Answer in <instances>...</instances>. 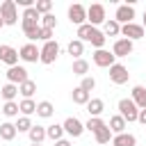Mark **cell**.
<instances>
[{
  "label": "cell",
  "mask_w": 146,
  "mask_h": 146,
  "mask_svg": "<svg viewBox=\"0 0 146 146\" xmlns=\"http://www.w3.org/2000/svg\"><path fill=\"white\" fill-rule=\"evenodd\" d=\"M94 137H96V141H98V144H110V139H112L114 135H112V130L105 125V128H100V130H98Z\"/></svg>",
  "instance_id": "32"
},
{
  "label": "cell",
  "mask_w": 146,
  "mask_h": 146,
  "mask_svg": "<svg viewBox=\"0 0 146 146\" xmlns=\"http://www.w3.org/2000/svg\"><path fill=\"white\" fill-rule=\"evenodd\" d=\"M135 144H137V137L130 132H121L112 137V146H135Z\"/></svg>",
  "instance_id": "17"
},
{
  "label": "cell",
  "mask_w": 146,
  "mask_h": 146,
  "mask_svg": "<svg viewBox=\"0 0 146 146\" xmlns=\"http://www.w3.org/2000/svg\"><path fill=\"white\" fill-rule=\"evenodd\" d=\"M18 55H21V59H23V62L34 64L36 59H41V48H36L34 43H25V46H21Z\"/></svg>",
  "instance_id": "7"
},
{
  "label": "cell",
  "mask_w": 146,
  "mask_h": 146,
  "mask_svg": "<svg viewBox=\"0 0 146 146\" xmlns=\"http://www.w3.org/2000/svg\"><path fill=\"white\" fill-rule=\"evenodd\" d=\"M105 125H107V123H105L100 116H94V119H89V121L84 123V130H89L91 135H96V132H98L100 128H105Z\"/></svg>",
  "instance_id": "29"
},
{
  "label": "cell",
  "mask_w": 146,
  "mask_h": 146,
  "mask_svg": "<svg viewBox=\"0 0 146 146\" xmlns=\"http://www.w3.org/2000/svg\"><path fill=\"white\" fill-rule=\"evenodd\" d=\"M80 87L87 91V94H91L94 89H96V80L91 78V75H87V78H82V82H80Z\"/></svg>",
  "instance_id": "36"
},
{
  "label": "cell",
  "mask_w": 146,
  "mask_h": 146,
  "mask_svg": "<svg viewBox=\"0 0 146 146\" xmlns=\"http://www.w3.org/2000/svg\"><path fill=\"white\" fill-rule=\"evenodd\" d=\"M0 96L5 98V103H9V100H14L16 96H18V84H11V82H7L2 89H0Z\"/></svg>",
  "instance_id": "25"
},
{
  "label": "cell",
  "mask_w": 146,
  "mask_h": 146,
  "mask_svg": "<svg viewBox=\"0 0 146 146\" xmlns=\"http://www.w3.org/2000/svg\"><path fill=\"white\" fill-rule=\"evenodd\" d=\"M34 91H36V82H34V80H27V82H23V84L18 87V94H21L23 98H32Z\"/></svg>",
  "instance_id": "28"
},
{
  "label": "cell",
  "mask_w": 146,
  "mask_h": 146,
  "mask_svg": "<svg viewBox=\"0 0 146 146\" xmlns=\"http://www.w3.org/2000/svg\"><path fill=\"white\" fill-rule=\"evenodd\" d=\"M119 114L125 119V123H132L139 116V107L132 103V98H121L119 100Z\"/></svg>",
  "instance_id": "1"
},
{
  "label": "cell",
  "mask_w": 146,
  "mask_h": 146,
  "mask_svg": "<svg viewBox=\"0 0 146 146\" xmlns=\"http://www.w3.org/2000/svg\"><path fill=\"white\" fill-rule=\"evenodd\" d=\"M87 73H89V62L87 59H73V75L87 78Z\"/></svg>",
  "instance_id": "26"
},
{
  "label": "cell",
  "mask_w": 146,
  "mask_h": 146,
  "mask_svg": "<svg viewBox=\"0 0 146 146\" xmlns=\"http://www.w3.org/2000/svg\"><path fill=\"white\" fill-rule=\"evenodd\" d=\"M34 9H36L41 16H46V14H50V9H52V2H50V0H36Z\"/></svg>",
  "instance_id": "34"
},
{
  "label": "cell",
  "mask_w": 146,
  "mask_h": 146,
  "mask_svg": "<svg viewBox=\"0 0 146 146\" xmlns=\"http://www.w3.org/2000/svg\"><path fill=\"white\" fill-rule=\"evenodd\" d=\"M71 98H73L75 105H84V107H87V103L91 100V94H87L82 87H75V89L71 91Z\"/></svg>",
  "instance_id": "19"
},
{
  "label": "cell",
  "mask_w": 146,
  "mask_h": 146,
  "mask_svg": "<svg viewBox=\"0 0 146 146\" xmlns=\"http://www.w3.org/2000/svg\"><path fill=\"white\" fill-rule=\"evenodd\" d=\"M137 121L146 125V110H139V116H137Z\"/></svg>",
  "instance_id": "38"
},
{
  "label": "cell",
  "mask_w": 146,
  "mask_h": 146,
  "mask_svg": "<svg viewBox=\"0 0 146 146\" xmlns=\"http://www.w3.org/2000/svg\"><path fill=\"white\" fill-rule=\"evenodd\" d=\"M41 27L55 30V27H57V18H55L52 14H46V16H41Z\"/></svg>",
  "instance_id": "35"
},
{
  "label": "cell",
  "mask_w": 146,
  "mask_h": 146,
  "mask_svg": "<svg viewBox=\"0 0 146 146\" xmlns=\"http://www.w3.org/2000/svg\"><path fill=\"white\" fill-rule=\"evenodd\" d=\"M132 103L139 110H146V87H141V84L132 87Z\"/></svg>",
  "instance_id": "16"
},
{
  "label": "cell",
  "mask_w": 146,
  "mask_h": 146,
  "mask_svg": "<svg viewBox=\"0 0 146 146\" xmlns=\"http://www.w3.org/2000/svg\"><path fill=\"white\" fill-rule=\"evenodd\" d=\"M68 55L73 57V59H82V52H84V43L80 41V39H73L71 43H68Z\"/></svg>",
  "instance_id": "23"
},
{
  "label": "cell",
  "mask_w": 146,
  "mask_h": 146,
  "mask_svg": "<svg viewBox=\"0 0 146 146\" xmlns=\"http://www.w3.org/2000/svg\"><path fill=\"white\" fill-rule=\"evenodd\" d=\"M57 55H59V43L57 41H46L43 43V48H41V64H52L55 59H57Z\"/></svg>",
  "instance_id": "3"
},
{
  "label": "cell",
  "mask_w": 146,
  "mask_h": 146,
  "mask_svg": "<svg viewBox=\"0 0 146 146\" xmlns=\"http://www.w3.org/2000/svg\"><path fill=\"white\" fill-rule=\"evenodd\" d=\"M16 135H18V130H16V123H9V121L0 123V139H5V141H11Z\"/></svg>",
  "instance_id": "18"
},
{
  "label": "cell",
  "mask_w": 146,
  "mask_h": 146,
  "mask_svg": "<svg viewBox=\"0 0 146 146\" xmlns=\"http://www.w3.org/2000/svg\"><path fill=\"white\" fill-rule=\"evenodd\" d=\"M132 41L130 39H116L114 41V46H112V55L114 57H128L130 52H132Z\"/></svg>",
  "instance_id": "14"
},
{
  "label": "cell",
  "mask_w": 146,
  "mask_h": 146,
  "mask_svg": "<svg viewBox=\"0 0 146 146\" xmlns=\"http://www.w3.org/2000/svg\"><path fill=\"white\" fill-rule=\"evenodd\" d=\"M46 135H48V139H52V141H59V139H64L62 135H64V125H59V123H52V125H48L46 128Z\"/></svg>",
  "instance_id": "27"
},
{
  "label": "cell",
  "mask_w": 146,
  "mask_h": 146,
  "mask_svg": "<svg viewBox=\"0 0 146 146\" xmlns=\"http://www.w3.org/2000/svg\"><path fill=\"white\" fill-rule=\"evenodd\" d=\"M141 27L146 30V11H144V23H141Z\"/></svg>",
  "instance_id": "40"
},
{
  "label": "cell",
  "mask_w": 146,
  "mask_h": 146,
  "mask_svg": "<svg viewBox=\"0 0 146 146\" xmlns=\"http://www.w3.org/2000/svg\"><path fill=\"white\" fill-rule=\"evenodd\" d=\"M121 34H123V39L137 41V39H141L146 34V30L141 25H137V23H128V25H121Z\"/></svg>",
  "instance_id": "10"
},
{
  "label": "cell",
  "mask_w": 146,
  "mask_h": 146,
  "mask_svg": "<svg viewBox=\"0 0 146 146\" xmlns=\"http://www.w3.org/2000/svg\"><path fill=\"white\" fill-rule=\"evenodd\" d=\"M18 59H21V55H18L16 48H11V46H0V62H2V64H7V66L11 68V66H18Z\"/></svg>",
  "instance_id": "9"
},
{
  "label": "cell",
  "mask_w": 146,
  "mask_h": 146,
  "mask_svg": "<svg viewBox=\"0 0 146 146\" xmlns=\"http://www.w3.org/2000/svg\"><path fill=\"white\" fill-rule=\"evenodd\" d=\"M103 110H105V103H103L100 98H91V100L87 103L89 119H94V116H100V114H103Z\"/></svg>",
  "instance_id": "20"
},
{
  "label": "cell",
  "mask_w": 146,
  "mask_h": 146,
  "mask_svg": "<svg viewBox=\"0 0 146 146\" xmlns=\"http://www.w3.org/2000/svg\"><path fill=\"white\" fill-rule=\"evenodd\" d=\"M125 119L121 116V114H114V116H110V123H107V128L112 130V135H121V132H125Z\"/></svg>",
  "instance_id": "15"
},
{
  "label": "cell",
  "mask_w": 146,
  "mask_h": 146,
  "mask_svg": "<svg viewBox=\"0 0 146 146\" xmlns=\"http://www.w3.org/2000/svg\"><path fill=\"white\" fill-rule=\"evenodd\" d=\"M132 18H135V7H132V5H119V7H116L114 21H116L119 25H128V23H132Z\"/></svg>",
  "instance_id": "5"
},
{
  "label": "cell",
  "mask_w": 146,
  "mask_h": 146,
  "mask_svg": "<svg viewBox=\"0 0 146 146\" xmlns=\"http://www.w3.org/2000/svg\"><path fill=\"white\" fill-rule=\"evenodd\" d=\"M0 16L5 21V25H16L18 23V11H16V2L14 0H5L0 5Z\"/></svg>",
  "instance_id": "2"
},
{
  "label": "cell",
  "mask_w": 146,
  "mask_h": 146,
  "mask_svg": "<svg viewBox=\"0 0 146 146\" xmlns=\"http://www.w3.org/2000/svg\"><path fill=\"white\" fill-rule=\"evenodd\" d=\"M128 78H130V73H128V68H125L123 64H114V66H110V80H112L114 84H125Z\"/></svg>",
  "instance_id": "12"
},
{
  "label": "cell",
  "mask_w": 146,
  "mask_h": 146,
  "mask_svg": "<svg viewBox=\"0 0 146 146\" xmlns=\"http://www.w3.org/2000/svg\"><path fill=\"white\" fill-rule=\"evenodd\" d=\"M18 112H21V107H18V103H16V100H9V103H5V105H2V114H5L7 119L18 116Z\"/></svg>",
  "instance_id": "31"
},
{
  "label": "cell",
  "mask_w": 146,
  "mask_h": 146,
  "mask_svg": "<svg viewBox=\"0 0 146 146\" xmlns=\"http://www.w3.org/2000/svg\"><path fill=\"white\" fill-rule=\"evenodd\" d=\"M55 146H71V141L68 139H59V141H55Z\"/></svg>",
  "instance_id": "39"
},
{
  "label": "cell",
  "mask_w": 146,
  "mask_h": 146,
  "mask_svg": "<svg viewBox=\"0 0 146 146\" xmlns=\"http://www.w3.org/2000/svg\"><path fill=\"white\" fill-rule=\"evenodd\" d=\"M27 137H30L32 144H41L48 135H46V128H43V125H32V130L27 132Z\"/></svg>",
  "instance_id": "24"
},
{
  "label": "cell",
  "mask_w": 146,
  "mask_h": 146,
  "mask_svg": "<svg viewBox=\"0 0 146 146\" xmlns=\"http://www.w3.org/2000/svg\"><path fill=\"white\" fill-rule=\"evenodd\" d=\"M5 75H7V80H9L11 84H18V87L30 80V78H27V71H25L23 66H11V68H7Z\"/></svg>",
  "instance_id": "11"
},
{
  "label": "cell",
  "mask_w": 146,
  "mask_h": 146,
  "mask_svg": "<svg viewBox=\"0 0 146 146\" xmlns=\"http://www.w3.org/2000/svg\"><path fill=\"white\" fill-rule=\"evenodd\" d=\"M52 114H55V107H52L50 100H41V103H36V116H41V119H50Z\"/></svg>",
  "instance_id": "21"
},
{
  "label": "cell",
  "mask_w": 146,
  "mask_h": 146,
  "mask_svg": "<svg viewBox=\"0 0 146 146\" xmlns=\"http://www.w3.org/2000/svg\"><path fill=\"white\" fill-rule=\"evenodd\" d=\"M62 125H64V132L71 135V137H80V135L84 132V123H82L80 119H75V116H68Z\"/></svg>",
  "instance_id": "13"
},
{
  "label": "cell",
  "mask_w": 146,
  "mask_h": 146,
  "mask_svg": "<svg viewBox=\"0 0 146 146\" xmlns=\"http://www.w3.org/2000/svg\"><path fill=\"white\" fill-rule=\"evenodd\" d=\"M32 125H34V123L30 121V116H21V119L16 121V130H18V132H30Z\"/></svg>",
  "instance_id": "33"
},
{
  "label": "cell",
  "mask_w": 146,
  "mask_h": 146,
  "mask_svg": "<svg viewBox=\"0 0 146 146\" xmlns=\"http://www.w3.org/2000/svg\"><path fill=\"white\" fill-rule=\"evenodd\" d=\"M2 27H5V21H2V16H0V30H2Z\"/></svg>",
  "instance_id": "41"
},
{
  "label": "cell",
  "mask_w": 146,
  "mask_h": 146,
  "mask_svg": "<svg viewBox=\"0 0 146 146\" xmlns=\"http://www.w3.org/2000/svg\"><path fill=\"white\" fill-rule=\"evenodd\" d=\"M68 21H71L73 25H78V27L84 25V23H87V7L78 5V2L71 5V7H68Z\"/></svg>",
  "instance_id": "6"
},
{
  "label": "cell",
  "mask_w": 146,
  "mask_h": 146,
  "mask_svg": "<svg viewBox=\"0 0 146 146\" xmlns=\"http://www.w3.org/2000/svg\"><path fill=\"white\" fill-rule=\"evenodd\" d=\"M94 64H96V66H100V68H110V66H114V64H116V57H114L110 50L100 48V50H96V52H94Z\"/></svg>",
  "instance_id": "8"
},
{
  "label": "cell",
  "mask_w": 146,
  "mask_h": 146,
  "mask_svg": "<svg viewBox=\"0 0 146 146\" xmlns=\"http://www.w3.org/2000/svg\"><path fill=\"white\" fill-rule=\"evenodd\" d=\"M18 107H21L23 116H30V114H34V112H36V103H34L32 98H23V100L18 103Z\"/></svg>",
  "instance_id": "30"
},
{
  "label": "cell",
  "mask_w": 146,
  "mask_h": 146,
  "mask_svg": "<svg viewBox=\"0 0 146 146\" xmlns=\"http://www.w3.org/2000/svg\"><path fill=\"white\" fill-rule=\"evenodd\" d=\"M87 23L89 25H100V23H105V7L103 5H91V7H87Z\"/></svg>",
  "instance_id": "4"
},
{
  "label": "cell",
  "mask_w": 146,
  "mask_h": 146,
  "mask_svg": "<svg viewBox=\"0 0 146 146\" xmlns=\"http://www.w3.org/2000/svg\"><path fill=\"white\" fill-rule=\"evenodd\" d=\"M30 146H41V144H30Z\"/></svg>",
  "instance_id": "42"
},
{
  "label": "cell",
  "mask_w": 146,
  "mask_h": 146,
  "mask_svg": "<svg viewBox=\"0 0 146 146\" xmlns=\"http://www.w3.org/2000/svg\"><path fill=\"white\" fill-rule=\"evenodd\" d=\"M103 34H105V36H119V34H121V25H119L114 18H110V21L103 23Z\"/></svg>",
  "instance_id": "22"
},
{
  "label": "cell",
  "mask_w": 146,
  "mask_h": 146,
  "mask_svg": "<svg viewBox=\"0 0 146 146\" xmlns=\"http://www.w3.org/2000/svg\"><path fill=\"white\" fill-rule=\"evenodd\" d=\"M39 41H52V30H48V27H41L39 30Z\"/></svg>",
  "instance_id": "37"
}]
</instances>
